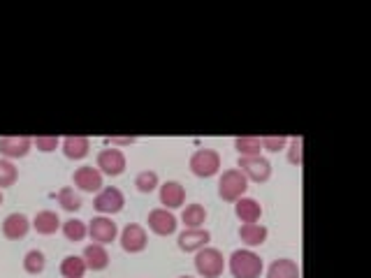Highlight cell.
Segmentation results:
<instances>
[{
  "instance_id": "obj_12",
  "label": "cell",
  "mask_w": 371,
  "mask_h": 278,
  "mask_svg": "<svg viewBox=\"0 0 371 278\" xmlns=\"http://www.w3.org/2000/svg\"><path fill=\"white\" fill-rule=\"evenodd\" d=\"M209 241H211V234L204 228L184 230L179 234V248L184 250V253H197V250H202Z\"/></svg>"
},
{
  "instance_id": "obj_14",
  "label": "cell",
  "mask_w": 371,
  "mask_h": 278,
  "mask_svg": "<svg viewBox=\"0 0 371 278\" xmlns=\"http://www.w3.org/2000/svg\"><path fill=\"white\" fill-rule=\"evenodd\" d=\"M60 149H63L65 158L84 160L86 155L91 153V139L89 137H79V135H70V137L60 139Z\"/></svg>"
},
{
  "instance_id": "obj_20",
  "label": "cell",
  "mask_w": 371,
  "mask_h": 278,
  "mask_svg": "<svg viewBox=\"0 0 371 278\" xmlns=\"http://www.w3.org/2000/svg\"><path fill=\"white\" fill-rule=\"evenodd\" d=\"M299 265L295 260H288V257H281V260H274L267 269V278H299Z\"/></svg>"
},
{
  "instance_id": "obj_29",
  "label": "cell",
  "mask_w": 371,
  "mask_h": 278,
  "mask_svg": "<svg viewBox=\"0 0 371 278\" xmlns=\"http://www.w3.org/2000/svg\"><path fill=\"white\" fill-rule=\"evenodd\" d=\"M19 179V172H16L14 165L7 158H0V188H10L16 184Z\"/></svg>"
},
{
  "instance_id": "obj_8",
  "label": "cell",
  "mask_w": 371,
  "mask_h": 278,
  "mask_svg": "<svg viewBox=\"0 0 371 278\" xmlns=\"http://www.w3.org/2000/svg\"><path fill=\"white\" fill-rule=\"evenodd\" d=\"M146 223H149V230L153 234H158V237H170V234L177 232V216L170 211V208H153V211H149V218H146Z\"/></svg>"
},
{
  "instance_id": "obj_4",
  "label": "cell",
  "mask_w": 371,
  "mask_h": 278,
  "mask_svg": "<svg viewBox=\"0 0 371 278\" xmlns=\"http://www.w3.org/2000/svg\"><path fill=\"white\" fill-rule=\"evenodd\" d=\"M191 172L200 179H211L221 172V153L214 149H200L191 155Z\"/></svg>"
},
{
  "instance_id": "obj_32",
  "label": "cell",
  "mask_w": 371,
  "mask_h": 278,
  "mask_svg": "<svg viewBox=\"0 0 371 278\" xmlns=\"http://www.w3.org/2000/svg\"><path fill=\"white\" fill-rule=\"evenodd\" d=\"M33 144H35L42 153H51L60 146V139L58 137H35L33 139Z\"/></svg>"
},
{
  "instance_id": "obj_17",
  "label": "cell",
  "mask_w": 371,
  "mask_h": 278,
  "mask_svg": "<svg viewBox=\"0 0 371 278\" xmlns=\"http://www.w3.org/2000/svg\"><path fill=\"white\" fill-rule=\"evenodd\" d=\"M235 213L241 223H258L262 218V206L253 197H241L235 202Z\"/></svg>"
},
{
  "instance_id": "obj_10",
  "label": "cell",
  "mask_w": 371,
  "mask_h": 278,
  "mask_svg": "<svg viewBox=\"0 0 371 278\" xmlns=\"http://www.w3.org/2000/svg\"><path fill=\"white\" fill-rule=\"evenodd\" d=\"M89 234H91V239L93 243H100V246H107V243L111 241H116L118 237V228H116V223L107 218V216H98V218H93L89 223Z\"/></svg>"
},
{
  "instance_id": "obj_18",
  "label": "cell",
  "mask_w": 371,
  "mask_h": 278,
  "mask_svg": "<svg viewBox=\"0 0 371 278\" xmlns=\"http://www.w3.org/2000/svg\"><path fill=\"white\" fill-rule=\"evenodd\" d=\"M84 262L93 272H102V269L109 267V253L105 246H100V243H91V246L84 248Z\"/></svg>"
},
{
  "instance_id": "obj_35",
  "label": "cell",
  "mask_w": 371,
  "mask_h": 278,
  "mask_svg": "<svg viewBox=\"0 0 371 278\" xmlns=\"http://www.w3.org/2000/svg\"><path fill=\"white\" fill-rule=\"evenodd\" d=\"M179 278H193V276H179Z\"/></svg>"
},
{
  "instance_id": "obj_9",
  "label": "cell",
  "mask_w": 371,
  "mask_h": 278,
  "mask_svg": "<svg viewBox=\"0 0 371 278\" xmlns=\"http://www.w3.org/2000/svg\"><path fill=\"white\" fill-rule=\"evenodd\" d=\"M149 246V237H146V230L142 225L137 223H131L126 225L123 232H121V248L126 250V253H142V250Z\"/></svg>"
},
{
  "instance_id": "obj_23",
  "label": "cell",
  "mask_w": 371,
  "mask_h": 278,
  "mask_svg": "<svg viewBox=\"0 0 371 278\" xmlns=\"http://www.w3.org/2000/svg\"><path fill=\"white\" fill-rule=\"evenodd\" d=\"M235 149L239 151V158H253V155H260L262 142L260 137H237Z\"/></svg>"
},
{
  "instance_id": "obj_11",
  "label": "cell",
  "mask_w": 371,
  "mask_h": 278,
  "mask_svg": "<svg viewBox=\"0 0 371 278\" xmlns=\"http://www.w3.org/2000/svg\"><path fill=\"white\" fill-rule=\"evenodd\" d=\"M72 181L77 188L84 190V193H98V190H102V174L98 167H93V165L77 167Z\"/></svg>"
},
{
  "instance_id": "obj_30",
  "label": "cell",
  "mask_w": 371,
  "mask_h": 278,
  "mask_svg": "<svg viewBox=\"0 0 371 278\" xmlns=\"http://www.w3.org/2000/svg\"><path fill=\"white\" fill-rule=\"evenodd\" d=\"M288 149V160H290V165H295V167H301V162H304V139L301 137H295L290 142V146H286Z\"/></svg>"
},
{
  "instance_id": "obj_22",
  "label": "cell",
  "mask_w": 371,
  "mask_h": 278,
  "mask_svg": "<svg viewBox=\"0 0 371 278\" xmlns=\"http://www.w3.org/2000/svg\"><path fill=\"white\" fill-rule=\"evenodd\" d=\"M181 221H184L186 230H197L206 223V208L202 204H188L181 213Z\"/></svg>"
},
{
  "instance_id": "obj_28",
  "label": "cell",
  "mask_w": 371,
  "mask_h": 278,
  "mask_svg": "<svg viewBox=\"0 0 371 278\" xmlns=\"http://www.w3.org/2000/svg\"><path fill=\"white\" fill-rule=\"evenodd\" d=\"M135 186H137V190L140 193H153L160 184H158V174L153 172V169H144V172H140L137 174V179H135Z\"/></svg>"
},
{
  "instance_id": "obj_25",
  "label": "cell",
  "mask_w": 371,
  "mask_h": 278,
  "mask_svg": "<svg viewBox=\"0 0 371 278\" xmlns=\"http://www.w3.org/2000/svg\"><path fill=\"white\" fill-rule=\"evenodd\" d=\"M45 267H47V260H45V253H42V250L33 248V250H28V253H26V257H23V269H26L28 274L38 276V274L45 272Z\"/></svg>"
},
{
  "instance_id": "obj_19",
  "label": "cell",
  "mask_w": 371,
  "mask_h": 278,
  "mask_svg": "<svg viewBox=\"0 0 371 278\" xmlns=\"http://www.w3.org/2000/svg\"><path fill=\"white\" fill-rule=\"evenodd\" d=\"M267 234H270V230H267L265 225H260V223H244L239 228V237L248 248L262 246V243L267 241Z\"/></svg>"
},
{
  "instance_id": "obj_33",
  "label": "cell",
  "mask_w": 371,
  "mask_h": 278,
  "mask_svg": "<svg viewBox=\"0 0 371 278\" xmlns=\"http://www.w3.org/2000/svg\"><path fill=\"white\" fill-rule=\"evenodd\" d=\"M111 146H131L135 144V137H111Z\"/></svg>"
},
{
  "instance_id": "obj_16",
  "label": "cell",
  "mask_w": 371,
  "mask_h": 278,
  "mask_svg": "<svg viewBox=\"0 0 371 278\" xmlns=\"http://www.w3.org/2000/svg\"><path fill=\"white\" fill-rule=\"evenodd\" d=\"M28 230H31V221L26 218L23 213H10L3 221V234L7 239H12V241L23 239L26 234H28Z\"/></svg>"
},
{
  "instance_id": "obj_34",
  "label": "cell",
  "mask_w": 371,
  "mask_h": 278,
  "mask_svg": "<svg viewBox=\"0 0 371 278\" xmlns=\"http://www.w3.org/2000/svg\"><path fill=\"white\" fill-rule=\"evenodd\" d=\"M0 204H3V193H0Z\"/></svg>"
},
{
  "instance_id": "obj_7",
  "label": "cell",
  "mask_w": 371,
  "mask_h": 278,
  "mask_svg": "<svg viewBox=\"0 0 371 278\" xmlns=\"http://www.w3.org/2000/svg\"><path fill=\"white\" fill-rule=\"evenodd\" d=\"M123 204H126V197H123V193H121V190L114 188V186L98 190L96 199H93V206H96V211L107 213V216L123 211Z\"/></svg>"
},
{
  "instance_id": "obj_1",
  "label": "cell",
  "mask_w": 371,
  "mask_h": 278,
  "mask_svg": "<svg viewBox=\"0 0 371 278\" xmlns=\"http://www.w3.org/2000/svg\"><path fill=\"white\" fill-rule=\"evenodd\" d=\"M262 257L253 253L251 248L235 250L230 255V274L235 278H260L262 276Z\"/></svg>"
},
{
  "instance_id": "obj_5",
  "label": "cell",
  "mask_w": 371,
  "mask_h": 278,
  "mask_svg": "<svg viewBox=\"0 0 371 278\" xmlns=\"http://www.w3.org/2000/svg\"><path fill=\"white\" fill-rule=\"evenodd\" d=\"M237 167L248 181H255V184H265V181H270V177H272V162L267 158H262V155L239 158Z\"/></svg>"
},
{
  "instance_id": "obj_6",
  "label": "cell",
  "mask_w": 371,
  "mask_h": 278,
  "mask_svg": "<svg viewBox=\"0 0 371 278\" xmlns=\"http://www.w3.org/2000/svg\"><path fill=\"white\" fill-rule=\"evenodd\" d=\"M126 155L123 151L118 149H102L98 153V160H96V167L100 169V174H107V177H121L126 172Z\"/></svg>"
},
{
  "instance_id": "obj_26",
  "label": "cell",
  "mask_w": 371,
  "mask_h": 278,
  "mask_svg": "<svg viewBox=\"0 0 371 278\" xmlns=\"http://www.w3.org/2000/svg\"><path fill=\"white\" fill-rule=\"evenodd\" d=\"M63 234L67 241H82L86 234H89V225H86L84 221H77V218H70L63 223Z\"/></svg>"
},
{
  "instance_id": "obj_13",
  "label": "cell",
  "mask_w": 371,
  "mask_h": 278,
  "mask_svg": "<svg viewBox=\"0 0 371 278\" xmlns=\"http://www.w3.org/2000/svg\"><path fill=\"white\" fill-rule=\"evenodd\" d=\"M33 146L31 137H3L0 139V155H5L7 160L26 158Z\"/></svg>"
},
{
  "instance_id": "obj_3",
  "label": "cell",
  "mask_w": 371,
  "mask_h": 278,
  "mask_svg": "<svg viewBox=\"0 0 371 278\" xmlns=\"http://www.w3.org/2000/svg\"><path fill=\"white\" fill-rule=\"evenodd\" d=\"M246 190H248V179L239 169H228L221 174V181H218L221 199H226V202H237V199L246 195Z\"/></svg>"
},
{
  "instance_id": "obj_27",
  "label": "cell",
  "mask_w": 371,
  "mask_h": 278,
  "mask_svg": "<svg viewBox=\"0 0 371 278\" xmlns=\"http://www.w3.org/2000/svg\"><path fill=\"white\" fill-rule=\"evenodd\" d=\"M56 199H58V204L65 208V211H79V208H82V197L77 195L72 188H67V186L58 190Z\"/></svg>"
},
{
  "instance_id": "obj_2",
  "label": "cell",
  "mask_w": 371,
  "mask_h": 278,
  "mask_svg": "<svg viewBox=\"0 0 371 278\" xmlns=\"http://www.w3.org/2000/svg\"><path fill=\"white\" fill-rule=\"evenodd\" d=\"M195 269L202 278H218L226 272V257L218 248L204 246L202 250H197L195 255Z\"/></svg>"
},
{
  "instance_id": "obj_15",
  "label": "cell",
  "mask_w": 371,
  "mask_h": 278,
  "mask_svg": "<svg viewBox=\"0 0 371 278\" xmlns=\"http://www.w3.org/2000/svg\"><path fill=\"white\" fill-rule=\"evenodd\" d=\"M186 202V188L179 181H165L160 186V204L162 208H179Z\"/></svg>"
},
{
  "instance_id": "obj_31",
  "label": "cell",
  "mask_w": 371,
  "mask_h": 278,
  "mask_svg": "<svg viewBox=\"0 0 371 278\" xmlns=\"http://www.w3.org/2000/svg\"><path fill=\"white\" fill-rule=\"evenodd\" d=\"M260 142H262V149L270 153H279L288 146V139L283 135H267V137H260Z\"/></svg>"
},
{
  "instance_id": "obj_24",
  "label": "cell",
  "mask_w": 371,
  "mask_h": 278,
  "mask_svg": "<svg viewBox=\"0 0 371 278\" xmlns=\"http://www.w3.org/2000/svg\"><path fill=\"white\" fill-rule=\"evenodd\" d=\"M86 269L89 267H86L84 257H79V255H67L63 262H60V274L65 278H84Z\"/></svg>"
},
{
  "instance_id": "obj_21",
  "label": "cell",
  "mask_w": 371,
  "mask_h": 278,
  "mask_svg": "<svg viewBox=\"0 0 371 278\" xmlns=\"http://www.w3.org/2000/svg\"><path fill=\"white\" fill-rule=\"evenodd\" d=\"M33 228H35L38 234H45V237H49V234H56L58 228H60V218L56 211H40L35 218H33Z\"/></svg>"
}]
</instances>
